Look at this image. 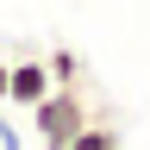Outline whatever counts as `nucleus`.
<instances>
[{"label":"nucleus","mask_w":150,"mask_h":150,"mask_svg":"<svg viewBox=\"0 0 150 150\" xmlns=\"http://www.w3.org/2000/svg\"><path fill=\"white\" fill-rule=\"evenodd\" d=\"M88 119H94L88 81H81V88H50L44 100L31 106V131H38V144H69Z\"/></svg>","instance_id":"f257e3e1"},{"label":"nucleus","mask_w":150,"mask_h":150,"mask_svg":"<svg viewBox=\"0 0 150 150\" xmlns=\"http://www.w3.org/2000/svg\"><path fill=\"white\" fill-rule=\"evenodd\" d=\"M50 94V69H44V56H19V63H6V100L13 106H38Z\"/></svg>","instance_id":"f03ea898"},{"label":"nucleus","mask_w":150,"mask_h":150,"mask_svg":"<svg viewBox=\"0 0 150 150\" xmlns=\"http://www.w3.org/2000/svg\"><path fill=\"white\" fill-rule=\"evenodd\" d=\"M119 144H125L119 125H106V119H88V125L69 138V150H119Z\"/></svg>","instance_id":"7ed1b4c3"},{"label":"nucleus","mask_w":150,"mask_h":150,"mask_svg":"<svg viewBox=\"0 0 150 150\" xmlns=\"http://www.w3.org/2000/svg\"><path fill=\"white\" fill-rule=\"evenodd\" d=\"M44 69H50V88H81V56L75 50H44Z\"/></svg>","instance_id":"20e7f679"},{"label":"nucleus","mask_w":150,"mask_h":150,"mask_svg":"<svg viewBox=\"0 0 150 150\" xmlns=\"http://www.w3.org/2000/svg\"><path fill=\"white\" fill-rule=\"evenodd\" d=\"M0 100H6V56H0Z\"/></svg>","instance_id":"39448f33"},{"label":"nucleus","mask_w":150,"mask_h":150,"mask_svg":"<svg viewBox=\"0 0 150 150\" xmlns=\"http://www.w3.org/2000/svg\"><path fill=\"white\" fill-rule=\"evenodd\" d=\"M44 150H69V144H44Z\"/></svg>","instance_id":"423d86ee"}]
</instances>
